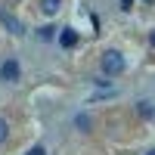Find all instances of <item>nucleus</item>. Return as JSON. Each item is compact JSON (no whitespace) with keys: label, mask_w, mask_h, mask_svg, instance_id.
I'll return each mask as SVG.
<instances>
[{"label":"nucleus","mask_w":155,"mask_h":155,"mask_svg":"<svg viewBox=\"0 0 155 155\" xmlns=\"http://www.w3.org/2000/svg\"><path fill=\"white\" fill-rule=\"evenodd\" d=\"M152 47H155V31H152Z\"/></svg>","instance_id":"12"},{"label":"nucleus","mask_w":155,"mask_h":155,"mask_svg":"<svg viewBox=\"0 0 155 155\" xmlns=\"http://www.w3.org/2000/svg\"><path fill=\"white\" fill-rule=\"evenodd\" d=\"M102 71L106 74H121L124 71V56L118 50H106L102 53Z\"/></svg>","instance_id":"1"},{"label":"nucleus","mask_w":155,"mask_h":155,"mask_svg":"<svg viewBox=\"0 0 155 155\" xmlns=\"http://www.w3.org/2000/svg\"><path fill=\"white\" fill-rule=\"evenodd\" d=\"M146 155H155V149H152V152H146Z\"/></svg>","instance_id":"13"},{"label":"nucleus","mask_w":155,"mask_h":155,"mask_svg":"<svg viewBox=\"0 0 155 155\" xmlns=\"http://www.w3.org/2000/svg\"><path fill=\"white\" fill-rule=\"evenodd\" d=\"M0 78L9 81V84H16V81H19V62H16V59H6L3 68H0Z\"/></svg>","instance_id":"3"},{"label":"nucleus","mask_w":155,"mask_h":155,"mask_svg":"<svg viewBox=\"0 0 155 155\" xmlns=\"http://www.w3.org/2000/svg\"><path fill=\"white\" fill-rule=\"evenodd\" d=\"M78 127H81V130H90V118L87 115H78Z\"/></svg>","instance_id":"7"},{"label":"nucleus","mask_w":155,"mask_h":155,"mask_svg":"<svg viewBox=\"0 0 155 155\" xmlns=\"http://www.w3.org/2000/svg\"><path fill=\"white\" fill-rule=\"evenodd\" d=\"M3 140H6V121L0 118V143H3Z\"/></svg>","instance_id":"9"},{"label":"nucleus","mask_w":155,"mask_h":155,"mask_svg":"<svg viewBox=\"0 0 155 155\" xmlns=\"http://www.w3.org/2000/svg\"><path fill=\"white\" fill-rule=\"evenodd\" d=\"M59 6H62V0H41V9H44V12H50V16H53Z\"/></svg>","instance_id":"5"},{"label":"nucleus","mask_w":155,"mask_h":155,"mask_svg":"<svg viewBox=\"0 0 155 155\" xmlns=\"http://www.w3.org/2000/svg\"><path fill=\"white\" fill-rule=\"evenodd\" d=\"M140 112H143L146 118H149V115H152V106H149V102H140Z\"/></svg>","instance_id":"8"},{"label":"nucleus","mask_w":155,"mask_h":155,"mask_svg":"<svg viewBox=\"0 0 155 155\" xmlns=\"http://www.w3.org/2000/svg\"><path fill=\"white\" fill-rule=\"evenodd\" d=\"M53 25H47V28H41V31H37V37H41V41H50V37H53Z\"/></svg>","instance_id":"6"},{"label":"nucleus","mask_w":155,"mask_h":155,"mask_svg":"<svg viewBox=\"0 0 155 155\" xmlns=\"http://www.w3.org/2000/svg\"><path fill=\"white\" fill-rule=\"evenodd\" d=\"M134 6V0H121V9H130Z\"/></svg>","instance_id":"11"},{"label":"nucleus","mask_w":155,"mask_h":155,"mask_svg":"<svg viewBox=\"0 0 155 155\" xmlns=\"http://www.w3.org/2000/svg\"><path fill=\"white\" fill-rule=\"evenodd\" d=\"M28 155H47V149H44V146H34V149H31Z\"/></svg>","instance_id":"10"},{"label":"nucleus","mask_w":155,"mask_h":155,"mask_svg":"<svg viewBox=\"0 0 155 155\" xmlns=\"http://www.w3.org/2000/svg\"><path fill=\"white\" fill-rule=\"evenodd\" d=\"M59 44L65 47V50H71V47L78 44V31H74V28H65V31L59 34Z\"/></svg>","instance_id":"4"},{"label":"nucleus","mask_w":155,"mask_h":155,"mask_svg":"<svg viewBox=\"0 0 155 155\" xmlns=\"http://www.w3.org/2000/svg\"><path fill=\"white\" fill-rule=\"evenodd\" d=\"M0 22H3V28H6L9 34H25V25H22L16 16H9L3 6H0Z\"/></svg>","instance_id":"2"}]
</instances>
